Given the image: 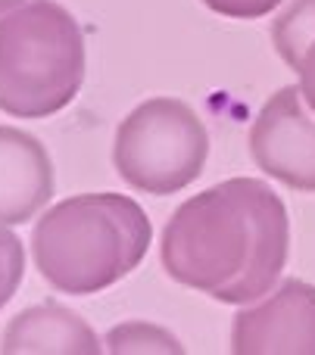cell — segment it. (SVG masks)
Instances as JSON below:
<instances>
[{"mask_svg":"<svg viewBox=\"0 0 315 355\" xmlns=\"http://www.w3.org/2000/svg\"><path fill=\"white\" fill-rule=\"evenodd\" d=\"M291 69L300 75V91H303L306 106L315 112V35L303 44V50L297 53V60L291 62Z\"/></svg>","mask_w":315,"mask_h":355,"instance_id":"12","label":"cell"},{"mask_svg":"<svg viewBox=\"0 0 315 355\" xmlns=\"http://www.w3.org/2000/svg\"><path fill=\"white\" fill-rule=\"evenodd\" d=\"M231 352L237 355H315V287L284 281L266 300L235 315Z\"/></svg>","mask_w":315,"mask_h":355,"instance_id":"6","label":"cell"},{"mask_svg":"<svg viewBox=\"0 0 315 355\" xmlns=\"http://www.w3.org/2000/svg\"><path fill=\"white\" fill-rule=\"evenodd\" d=\"M25 0H0V16L3 12H10V10H16V6H22Z\"/></svg>","mask_w":315,"mask_h":355,"instance_id":"13","label":"cell"},{"mask_svg":"<svg viewBox=\"0 0 315 355\" xmlns=\"http://www.w3.org/2000/svg\"><path fill=\"white\" fill-rule=\"evenodd\" d=\"M53 196V162L22 128L0 125V225H25Z\"/></svg>","mask_w":315,"mask_h":355,"instance_id":"7","label":"cell"},{"mask_svg":"<svg viewBox=\"0 0 315 355\" xmlns=\"http://www.w3.org/2000/svg\"><path fill=\"white\" fill-rule=\"evenodd\" d=\"M100 349L103 346L94 327L78 312L56 306V302H44V306L19 312L0 337V352L6 355H97Z\"/></svg>","mask_w":315,"mask_h":355,"instance_id":"8","label":"cell"},{"mask_svg":"<svg viewBox=\"0 0 315 355\" xmlns=\"http://www.w3.org/2000/svg\"><path fill=\"white\" fill-rule=\"evenodd\" d=\"M284 200L256 178H231L185 200L162 231V268L225 306L256 302L287 265Z\"/></svg>","mask_w":315,"mask_h":355,"instance_id":"1","label":"cell"},{"mask_svg":"<svg viewBox=\"0 0 315 355\" xmlns=\"http://www.w3.org/2000/svg\"><path fill=\"white\" fill-rule=\"evenodd\" d=\"M25 275V250L22 240L10 231V225H0V309L12 300Z\"/></svg>","mask_w":315,"mask_h":355,"instance_id":"10","label":"cell"},{"mask_svg":"<svg viewBox=\"0 0 315 355\" xmlns=\"http://www.w3.org/2000/svg\"><path fill=\"white\" fill-rule=\"evenodd\" d=\"M250 156L259 172L300 193H315V112L300 85L269 97L250 128Z\"/></svg>","mask_w":315,"mask_h":355,"instance_id":"5","label":"cell"},{"mask_svg":"<svg viewBox=\"0 0 315 355\" xmlns=\"http://www.w3.org/2000/svg\"><path fill=\"white\" fill-rule=\"evenodd\" d=\"M110 352H185L181 343L166 334L162 327L147 324V321H125L106 337Z\"/></svg>","mask_w":315,"mask_h":355,"instance_id":"9","label":"cell"},{"mask_svg":"<svg viewBox=\"0 0 315 355\" xmlns=\"http://www.w3.org/2000/svg\"><path fill=\"white\" fill-rule=\"evenodd\" d=\"M153 240L141 202L122 193H78L35 225L31 252L41 277L66 296H91L144 262Z\"/></svg>","mask_w":315,"mask_h":355,"instance_id":"2","label":"cell"},{"mask_svg":"<svg viewBox=\"0 0 315 355\" xmlns=\"http://www.w3.org/2000/svg\"><path fill=\"white\" fill-rule=\"evenodd\" d=\"M85 69L81 25L56 0H25L0 16V112L56 116L78 97Z\"/></svg>","mask_w":315,"mask_h":355,"instance_id":"3","label":"cell"},{"mask_svg":"<svg viewBox=\"0 0 315 355\" xmlns=\"http://www.w3.org/2000/svg\"><path fill=\"white\" fill-rule=\"evenodd\" d=\"M210 159V131L178 97H150L122 119L112 166L128 187L172 196L191 187Z\"/></svg>","mask_w":315,"mask_h":355,"instance_id":"4","label":"cell"},{"mask_svg":"<svg viewBox=\"0 0 315 355\" xmlns=\"http://www.w3.org/2000/svg\"><path fill=\"white\" fill-rule=\"evenodd\" d=\"M212 12L228 19H259L269 16L272 10H278L284 0H203Z\"/></svg>","mask_w":315,"mask_h":355,"instance_id":"11","label":"cell"}]
</instances>
